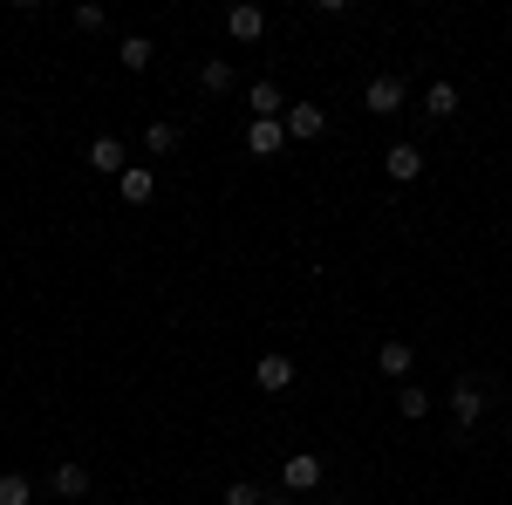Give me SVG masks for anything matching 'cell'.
Here are the masks:
<instances>
[{
    "label": "cell",
    "mask_w": 512,
    "mask_h": 505,
    "mask_svg": "<svg viewBox=\"0 0 512 505\" xmlns=\"http://www.w3.org/2000/svg\"><path fill=\"white\" fill-rule=\"evenodd\" d=\"M55 492H62V499H82V492H89V471L82 465H55Z\"/></svg>",
    "instance_id": "obj_19"
},
{
    "label": "cell",
    "mask_w": 512,
    "mask_h": 505,
    "mask_svg": "<svg viewBox=\"0 0 512 505\" xmlns=\"http://www.w3.org/2000/svg\"><path fill=\"white\" fill-rule=\"evenodd\" d=\"M89 171H103V178H123V171H130V151H123V137H96V144H89Z\"/></svg>",
    "instance_id": "obj_6"
},
{
    "label": "cell",
    "mask_w": 512,
    "mask_h": 505,
    "mask_svg": "<svg viewBox=\"0 0 512 505\" xmlns=\"http://www.w3.org/2000/svg\"><path fill=\"white\" fill-rule=\"evenodd\" d=\"M485 403H492L485 376H458V383H451V424H458V437H472V430H478Z\"/></svg>",
    "instance_id": "obj_1"
},
{
    "label": "cell",
    "mask_w": 512,
    "mask_h": 505,
    "mask_svg": "<svg viewBox=\"0 0 512 505\" xmlns=\"http://www.w3.org/2000/svg\"><path fill=\"white\" fill-rule=\"evenodd\" d=\"M198 89H205V96H233V62H226V55L198 62Z\"/></svg>",
    "instance_id": "obj_12"
},
{
    "label": "cell",
    "mask_w": 512,
    "mask_h": 505,
    "mask_svg": "<svg viewBox=\"0 0 512 505\" xmlns=\"http://www.w3.org/2000/svg\"><path fill=\"white\" fill-rule=\"evenodd\" d=\"M253 383L267 389V396H280V389H294V355H260V362H253Z\"/></svg>",
    "instance_id": "obj_5"
},
{
    "label": "cell",
    "mask_w": 512,
    "mask_h": 505,
    "mask_svg": "<svg viewBox=\"0 0 512 505\" xmlns=\"http://www.w3.org/2000/svg\"><path fill=\"white\" fill-rule=\"evenodd\" d=\"M383 171H390L396 185H410V178H424V151H417V144H390Z\"/></svg>",
    "instance_id": "obj_10"
},
{
    "label": "cell",
    "mask_w": 512,
    "mask_h": 505,
    "mask_svg": "<svg viewBox=\"0 0 512 505\" xmlns=\"http://www.w3.org/2000/svg\"><path fill=\"white\" fill-rule=\"evenodd\" d=\"M396 410H403V424L431 417V389H424V383H396Z\"/></svg>",
    "instance_id": "obj_13"
},
{
    "label": "cell",
    "mask_w": 512,
    "mask_h": 505,
    "mask_svg": "<svg viewBox=\"0 0 512 505\" xmlns=\"http://www.w3.org/2000/svg\"><path fill=\"white\" fill-rule=\"evenodd\" d=\"M280 123H287V137H294V144H315L321 130H328V110H321V103H294Z\"/></svg>",
    "instance_id": "obj_4"
},
{
    "label": "cell",
    "mask_w": 512,
    "mask_h": 505,
    "mask_svg": "<svg viewBox=\"0 0 512 505\" xmlns=\"http://www.w3.org/2000/svg\"><path fill=\"white\" fill-rule=\"evenodd\" d=\"M376 369L410 383V369H417V349H410V342H383V349H376Z\"/></svg>",
    "instance_id": "obj_11"
},
{
    "label": "cell",
    "mask_w": 512,
    "mask_h": 505,
    "mask_svg": "<svg viewBox=\"0 0 512 505\" xmlns=\"http://www.w3.org/2000/svg\"><path fill=\"white\" fill-rule=\"evenodd\" d=\"M424 117H458V89L451 82H431L424 89Z\"/></svg>",
    "instance_id": "obj_16"
},
{
    "label": "cell",
    "mask_w": 512,
    "mask_h": 505,
    "mask_svg": "<svg viewBox=\"0 0 512 505\" xmlns=\"http://www.w3.org/2000/svg\"><path fill=\"white\" fill-rule=\"evenodd\" d=\"M144 151L171 157V151H178V123H151V130H144Z\"/></svg>",
    "instance_id": "obj_18"
},
{
    "label": "cell",
    "mask_w": 512,
    "mask_h": 505,
    "mask_svg": "<svg viewBox=\"0 0 512 505\" xmlns=\"http://www.w3.org/2000/svg\"><path fill=\"white\" fill-rule=\"evenodd\" d=\"M280 144H287V123H280V117H253V130H246V151H253V157H274Z\"/></svg>",
    "instance_id": "obj_9"
},
{
    "label": "cell",
    "mask_w": 512,
    "mask_h": 505,
    "mask_svg": "<svg viewBox=\"0 0 512 505\" xmlns=\"http://www.w3.org/2000/svg\"><path fill=\"white\" fill-rule=\"evenodd\" d=\"M117 55H123V69L137 76V69H151V62H158V41H151V35H123Z\"/></svg>",
    "instance_id": "obj_14"
},
{
    "label": "cell",
    "mask_w": 512,
    "mask_h": 505,
    "mask_svg": "<svg viewBox=\"0 0 512 505\" xmlns=\"http://www.w3.org/2000/svg\"><path fill=\"white\" fill-rule=\"evenodd\" d=\"M123 505H144V499H123Z\"/></svg>",
    "instance_id": "obj_21"
},
{
    "label": "cell",
    "mask_w": 512,
    "mask_h": 505,
    "mask_svg": "<svg viewBox=\"0 0 512 505\" xmlns=\"http://www.w3.org/2000/svg\"><path fill=\"white\" fill-rule=\"evenodd\" d=\"M246 110H253V117H287V103H280L274 82H253V89H246Z\"/></svg>",
    "instance_id": "obj_15"
},
{
    "label": "cell",
    "mask_w": 512,
    "mask_h": 505,
    "mask_svg": "<svg viewBox=\"0 0 512 505\" xmlns=\"http://www.w3.org/2000/svg\"><path fill=\"white\" fill-rule=\"evenodd\" d=\"M226 505H267V499H260V485H246V478H233V485H226Z\"/></svg>",
    "instance_id": "obj_20"
},
{
    "label": "cell",
    "mask_w": 512,
    "mask_h": 505,
    "mask_svg": "<svg viewBox=\"0 0 512 505\" xmlns=\"http://www.w3.org/2000/svg\"><path fill=\"white\" fill-rule=\"evenodd\" d=\"M117 192H123V205H151V198H158V171H151V164H130L117 178Z\"/></svg>",
    "instance_id": "obj_7"
},
{
    "label": "cell",
    "mask_w": 512,
    "mask_h": 505,
    "mask_svg": "<svg viewBox=\"0 0 512 505\" xmlns=\"http://www.w3.org/2000/svg\"><path fill=\"white\" fill-rule=\"evenodd\" d=\"M226 35L233 41H260L267 35V14H260L253 0H239V7H226Z\"/></svg>",
    "instance_id": "obj_8"
},
{
    "label": "cell",
    "mask_w": 512,
    "mask_h": 505,
    "mask_svg": "<svg viewBox=\"0 0 512 505\" xmlns=\"http://www.w3.org/2000/svg\"><path fill=\"white\" fill-rule=\"evenodd\" d=\"M321 485V458L315 451H294L287 465H280V492H315Z\"/></svg>",
    "instance_id": "obj_2"
},
{
    "label": "cell",
    "mask_w": 512,
    "mask_h": 505,
    "mask_svg": "<svg viewBox=\"0 0 512 505\" xmlns=\"http://www.w3.org/2000/svg\"><path fill=\"white\" fill-rule=\"evenodd\" d=\"M28 499H35L28 471H0V505H28Z\"/></svg>",
    "instance_id": "obj_17"
},
{
    "label": "cell",
    "mask_w": 512,
    "mask_h": 505,
    "mask_svg": "<svg viewBox=\"0 0 512 505\" xmlns=\"http://www.w3.org/2000/svg\"><path fill=\"white\" fill-rule=\"evenodd\" d=\"M362 103H369V117H396L403 110V76H369Z\"/></svg>",
    "instance_id": "obj_3"
}]
</instances>
